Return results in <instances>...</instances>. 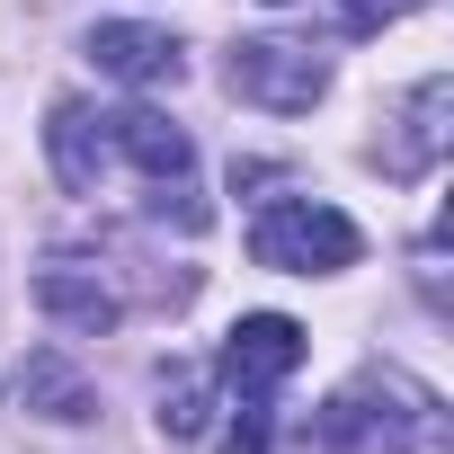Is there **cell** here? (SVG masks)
Returning <instances> with one entry per match:
<instances>
[{
    "instance_id": "obj_1",
    "label": "cell",
    "mask_w": 454,
    "mask_h": 454,
    "mask_svg": "<svg viewBox=\"0 0 454 454\" xmlns=\"http://www.w3.org/2000/svg\"><path fill=\"white\" fill-rule=\"evenodd\" d=\"M356 250H365V232L339 205H312V196H277L250 223V259L277 277H339V268H356Z\"/></svg>"
},
{
    "instance_id": "obj_2",
    "label": "cell",
    "mask_w": 454,
    "mask_h": 454,
    "mask_svg": "<svg viewBox=\"0 0 454 454\" xmlns=\"http://www.w3.org/2000/svg\"><path fill=\"white\" fill-rule=\"evenodd\" d=\"M223 90L241 107H268V116H312V98L330 90V63L294 36H241L232 63H223Z\"/></svg>"
},
{
    "instance_id": "obj_3",
    "label": "cell",
    "mask_w": 454,
    "mask_h": 454,
    "mask_svg": "<svg viewBox=\"0 0 454 454\" xmlns=\"http://www.w3.org/2000/svg\"><path fill=\"white\" fill-rule=\"evenodd\" d=\"M427 427V392H401V383H383V410H374V383H356V392H339L330 410H321V454H401L410 436Z\"/></svg>"
},
{
    "instance_id": "obj_4",
    "label": "cell",
    "mask_w": 454,
    "mask_h": 454,
    "mask_svg": "<svg viewBox=\"0 0 454 454\" xmlns=\"http://www.w3.org/2000/svg\"><path fill=\"white\" fill-rule=\"evenodd\" d=\"M303 365V321H286V312H241L232 321V339H223V383H232V392H277L286 374Z\"/></svg>"
},
{
    "instance_id": "obj_5",
    "label": "cell",
    "mask_w": 454,
    "mask_h": 454,
    "mask_svg": "<svg viewBox=\"0 0 454 454\" xmlns=\"http://www.w3.org/2000/svg\"><path fill=\"white\" fill-rule=\"evenodd\" d=\"M98 125H107V143H116L152 187H187V160H196V152H187V134H178L160 107H125V116H98Z\"/></svg>"
},
{
    "instance_id": "obj_6",
    "label": "cell",
    "mask_w": 454,
    "mask_h": 454,
    "mask_svg": "<svg viewBox=\"0 0 454 454\" xmlns=\"http://www.w3.org/2000/svg\"><path fill=\"white\" fill-rule=\"evenodd\" d=\"M90 54H98V72L107 81H178V36L169 27H143V19H107L98 36H90Z\"/></svg>"
},
{
    "instance_id": "obj_7",
    "label": "cell",
    "mask_w": 454,
    "mask_h": 454,
    "mask_svg": "<svg viewBox=\"0 0 454 454\" xmlns=\"http://www.w3.org/2000/svg\"><path fill=\"white\" fill-rule=\"evenodd\" d=\"M45 152H54V178H63L72 196H90V187H98V169H107V134H98V116H90L81 98H63V107H54Z\"/></svg>"
},
{
    "instance_id": "obj_8",
    "label": "cell",
    "mask_w": 454,
    "mask_h": 454,
    "mask_svg": "<svg viewBox=\"0 0 454 454\" xmlns=\"http://www.w3.org/2000/svg\"><path fill=\"white\" fill-rule=\"evenodd\" d=\"M36 303H45L54 321H72V330H90V339H98V330H116V294H107L98 277H81L72 259H54V268L36 277Z\"/></svg>"
},
{
    "instance_id": "obj_9",
    "label": "cell",
    "mask_w": 454,
    "mask_h": 454,
    "mask_svg": "<svg viewBox=\"0 0 454 454\" xmlns=\"http://www.w3.org/2000/svg\"><path fill=\"white\" fill-rule=\"evenodd\" d=\"M205 419H214V374L160 365V436H205Z\"/></svg>"
},
{
    "instance_id": "obj_10",
    "label": "cell",
    "mask_w": 454,
    "mask_h": 454,
    "mask_svg": "<svg viewBox=\"0 0 454 454\" xmlns=\"http://www.w3.org/2000/svg\"><path fill=\"white\" fill-rule=\"evenodd\" d=\"M445 107H454L445 81H419V90H410V143L392 152V169H427V160L445 152Z\"/></svg>"
},
{
    "instance_id": "obj_11",
    "label": "cell",
    "mask_w": 454,
    "mask_h": 454,
    "mask_svg": "<svg viewBox=\"0 0 454 454\" xmlns=\"http://www.w3.org/2000/svg\"><path fill=\"white\" fill-rule=\"evenodd\" d=\"M27 401H54L45 419H90V392H81V374H63L54 356H36V365H27Z\"/></svg>"
},
{
    "instance_id": "obj_12",
    "label": "cell",
    "mask_w": 454,
    "mask_h": 454,
    "mask_svg": "<svg viewBox=\"0 0 454 454\" xmlns=\"http://www.w3.org/2000/svg\"><path fill=\"white\" fill-rule=\"evenodd\" d=\"M223 454H268V410H259V392H241L232 427H223Z\"/></svg>"
},
{
    "instance_id": "obj_13",
    "label": "cell",
    "mask_w": 454,
    "mask_h": 454,
    "mask_svg": "<svg viewBox=\"0 0 454 454\" xmlns=\"http://www.w3.org/2000/svg\"><path fill=\"white\" fill-rule=\"evenodd\" d=\"M410 10H427V0H339V19H348L356 36H374V27H392V19H410Z\"/></svg>"
},
{
    "instance_id": "obj_14",
    "label": "cell",
    "mask_w": 454,
    "mask_h": 454,
    "mask_svg": "<svg viewBox=\"0 0 454 454\" xmlns=\"http://www.w3.org/2000/svg\"><path fill=\"white\" fill-rule=\"evenodd\" d=\"M268 10H286V0H268Z\"/></svg>"
}]
</instances>
